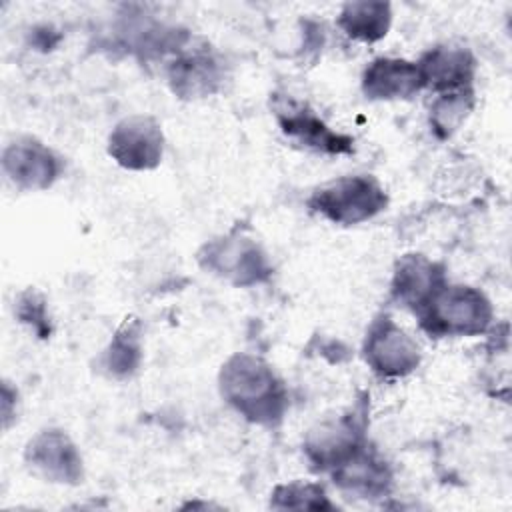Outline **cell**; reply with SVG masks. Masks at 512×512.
Returning a JSON list of instances; mask_svg holds the SVG:
<instances>
[{"label":"cell","mask_w":512,"mask_h":512,"mask_svg":"<svg viewBox=\"0 0 512 512\" xmlns=\"http://www.w3.org/2000/svg\"><path fill=\"white\" fill-rule=\"evenodd\" d=\"M222 398L248 422L278 424L288 408V392L272 366L248 352L232 354L220 370Z\"/></svg>","instance_id":"1"},{"label":"cell","mask_w":512,"mask_h":512,"mask_svg":"<svg viewBox=\"0 0 512 512\" xmlns=\"http://www.w3.org/2000/svg\"><path fill=\"white\" fill-rule=\"evenodd\" d=\"M492 318V304L482 290L448 282L418 312L420 328L436 338L484 334Z\"/></svg>","instance_id":"2"},{"label":"cell","mask_w":512,"mask_h":512,"mask_svg":"<svg viewBox=\"0 0 512 512\" xmlns=\"http://www.w3.org/2000/svg\"><path fill=\"white\" fill-rule=\"evenodd\" d=\"M308 206L332 224L354 226L380 214L388 206V196L374 176L354 174L316 188L308 198Z\"/></svg>","instance_id":"3"},{"label":"cell","mask_w":512,"mask_h":512,"mask_svg":"<svg viewBox=\"0 0 512 512\" xmlns=\"http://www.w3.org/2000/svg\"><path fill=\"white\" fill-rule=\"evenodd\" d=\"M198 262L204 270L234 286L260 284L272 272L262 246L254 238L236 230L204 244L198 252Z\"/></svg>","instance_id":"4"},{"label":"cell","mask_w":512,"mask_h":512,"mask_svg":"<svg viewBox=\"0 0 512 512\" xmlns=\"http://www.w3.org/2000/svg\"><path fill=\"white\" fill-rule=\"evenodd\" d=\"M362 354L370 370L382 378L408 376L422 360L416 340L386 314L368 326Z\"/></svg>","instance_id":"5"},{"label":"cell","mask_w":512,"mask_h":512,"mask_svg":"<svg viewBox=\"0 0 512 512\" xmlns=\"http://www.w3.org/2000/svg\"><path fill=\"white\" fill-rule=\"evenodd\" d=\"M108 154L126 170H154L164 154L162 126L144 114L122 118L108 134Z\"/></svg>","instance_id":"6"},{"label":"cell","mask_w":512,"mask_h":512,"mask_svg":"<svg viewBox=\"0 0 512 512\" xmlns=\"http://www.w3.org/2000/svg\"><path fill=\"white\" fill-rule=\"evenodd\" d=\"M6 178L22 190H46L62 174L60 156L32 136H20L2 152Z\"/></svg>","instance_id":"7"},{"label":"cell","mask_w":512,"mask_h":512,"mask_svg":"<svg viewBox=\"0 0 512 512\" xmlns=\"http://www.w3.org/2000/svg\"><path fill=\"white\" fill-rule=\"evenodd\" d=\"M26 464L44 480L56 484L82 482V458L76 444L62 430H42L28 444L24 452Z\"/></svg>","instance_id":"8"},{"label":"cell","mask_w":512,"mask_h":512,"mask_svg":"<svg viewBox=\"0 0 512 512\" xmlns=\"http://www.w3.org/2000/svg\"><path fill=\"white\" fill-rule=\"evenodd\" d=\"M276 120L280 130L296 144L322 152V154H350L354 150V138L332 130L318 114L304 104L282 102L276 106Z\"/></svg>","instance_id":"9"},{"label":"cell","mask_w":512,"mask_h":512,"mask_svg":"<svg viewBox=\"0 0 512 512\" xmlns=\"http://www.w3.org/2000/svg\"><path fill=\"white\" fill-rule=\"evenodd\" d=\"M364 432L356 416H340L312 428L304 450L310 462L320 470H332L364 446Z\"/></svg>","instance_id":"10"},{"label":"cell","mask_w":512,"mask_h":512,"mask_svg":"<svg viewBox=\"0 0 512 512\" xmlns=\"http://www.w3.org/2000/svg\"><path fill=\"white\" fill-rule=\"evenodd\" d=\"M446 284L444 268L424 254H406L398 260L392 276V298L418 314Z\"/></svg>","instance_id":"11"},{"label":"cell","mask_w":512,"mask_h":512,"mask_svg":"<svg viewBox=\"0 0 512 512\" xmlns=\"http://www.w3.org/2000/svg\"><path fill=\"white\" fill-rule=\"evenodd\" d=\"M424 88L436 94L472 88L476 74V60L468 48L462 46H434L418 62Z\"/></svg>","instance_id":"12"},{"label":"cell","mask_w":512,"mask_h":512,"mask_svg":"<svg viewBox=\"0 0 512 512\" xmlns=\"http://www.w3.org/2000/svg\"><path fill=\"white\" fill-rule=\"evenodd\" d=\"M424 88L416 62L376 58L362 72V92L368 100H408Z\"/></svg>","instance_id":"13"},{"label":"cell","mask_w":512,"mask_h":512,"mask_svg":"<svg viewBox=\"0 0 512 512\" xmlns=\"http://www.w3.org/2000/svg\"><path fill=\"white\" fill-rule=\"evenodd\" d=\"M224 80L222 64L208 52H192L176 58L168 68V82L180 98H204L214 94Z\"/></svg>","instance_id":"14"},{"label":"cell","mask_w":512,"mask_h":512,"mask_svg":"<svg viewBox=\"0 0 512 512\" xmlns=\"http://www.w3.org/2000/svg\"><path fill=\"white\" fill-rule=\"evenodd\" d=\"M334 482L348 492L360 496H380L390 486V470L376 452L364 444L358 452L330 470Z\"/></svg>","instance_id":"15"},{"label":"cell","mask_w":512,"mask_h":512,"mask_svg":"<svg viewBox=\"0 0 512 512\" xmlns=\"http://www.w3.org/2000/svg\"><path fill=\"white\" fill-rule=\"evenodd\" d=\"M336 24L348 38L372 44L388 34L392 24V6L376 0L346 2L336 18Z\"/></svg>","instance_id":"16"},{"label":"cell","mask_w":512,"mask_h":512,"mask_svg":"<svg viewBox=\"0 0 512 512\" xmlns=\"http://www.w3.org/2000/svg\"><path fill=\"white\" fill-rule=\"evenodd\" d=\"M140 322L136 318H126L116 330L110 346L104 352V368L114 378H126L136 372L142 358L140 344Z\"/></svg>","instance_id":"17"},{"label":"cell","mask_w":512,"mask_h":512,"mask_svg":"<svg viewBox=\"0 0 512 512\" xmlns=\"http://www.w3.org/2000/svg\"><path fill=\"white\" fill-rule=\"evenodd\" d=\"M474 108V88L438 94L430 106V126L438 138H450Z\"/></svg>","instance_id":"18"},{"label":"cell","mask_w":512,"mask_h":512,"mask_svg":"<svg viewBox=\"0 0 512 512\" xmlns=\"http://www.w3.org/2000/svg\"><path fill=\"white\" fill-rule=\"evenodd\" d=\"M270 506L278 510H334L324 488L314 482H290L276 486Z\"/></svg>","instance_id":"19"},{"label":"cell","mask_w":512,"mask_h":512,"mask_svg":"<svg viewBox=\"0 0 512 512\" xmlns=\"http://www.w3.org/2000/svg\"><path fill=\"white\" fill-rule=\"evenodd\" d=\"M18 318L24 324H30L32 330L40 336H46L50 332L48 330V320H46L44 300L34 290H28L18 298Z\"/></svg>","instance_id":"20"}]
</instances>
